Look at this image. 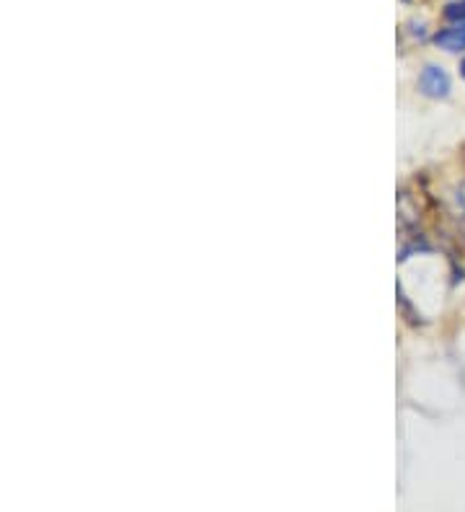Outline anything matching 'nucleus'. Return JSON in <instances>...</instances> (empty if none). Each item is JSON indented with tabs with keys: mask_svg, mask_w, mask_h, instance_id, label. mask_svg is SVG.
Masks as SVG:
<instances>
[{
	"mask_svg": "<svg viewBox=\"0 0 465 512\" xmlns=\"http://www.w3.org/2000/svg\"><path fill=\"white\" fill-rule=\"evenodd\" d=\"M460 75H463V78H465V57H463V60H460Z\"/></svg>",
	"mask_w": 465,
	"mask_h": 512,
	"instance_id": "obj_4",
	"label": "nucleus"
},
{
	"mask_svg": "<svg viewBox=\"0 0 465 512\" xmlns=\"http://www.w3.org/2000/svg\"><path fill=\"white\" fill-rule=\"evenodd\" d=\"M442 16H445L450 24H460V21H465V0H453V3H447Z\"/></svg>",
	"mask_w": 465,
	"mask_h": 512,
	"instance_id": "obj_3",
	"label": "nucleus"
},
{
	"mask_svg": "<svg viewBox=\"0 0 465 512\" xmlns=\"http://www.w3.org/2000/svg\"><path fill=\"white\" fill-rule=\"evenodd\" d=\"M450 88H453V81L447 75L445 68L440 65H424L422 75H419V91L429 99H447L450 96Z\"/></svg>",
	"mask_w": 465,
	"mask_h": 512,
	"instance_id": "obj_1",
	"label": "nucleus"
},
{
	"mask_svg": "<svg viewBox=\"0 0 465 512\" xmlns=\"http://www.w3.org/2000/svg\"><path fill=\"white\" fill-rule=\"evenodd\" d=\"M434 44L445 52H465V21L460 24H450L445 29L434 34Z\"/></svg>",
	"mask_w": 465,
	"mask_h": 512,
	"instance_id": "obj_2",
	"label": "nucleus"
}]
</instances>
